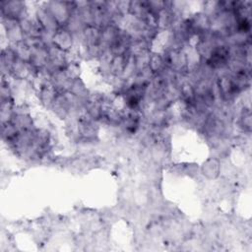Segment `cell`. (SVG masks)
Returning <instances> with one entry per match:
<instances>
[{"mask_svg":"<svg viewBox=\"0 0 252 252\" xmlns=\"http://www.w3.org/2000/svg\"><path fill=\"white\" fill-rule=\"evenodd\" d=\"M72 79L68 76L65 69L57 71L51 75L50 83L58 94H64L70 91L72 85Z\"/></svg>","mask_w":252,"mask_h":252,"instance_id":"obj_11","label":"cell"},{"mask_svg":"<svg viewBox=\"0 0 252 252\" xmlns=\"http://www.w3.org/2000/svg\"><path fill=\"white\" fill-rule=\"evenodd\" d=\"M129 5H130V1H125V0H120V1H116V7L118 12L123 15V16H128L129 13Z\"/></svg>","mask_w":252,"mask_h":252,"instance_id":"obj_25","label":"cell"},{"mask_svg":"<svg viewBox=\"0 0 252 252\" xmlns=\"http://www.w3.org/2000/svg\"><path fill=\"white\" fill-rule=\"evenodd\" d=\"M136 74H137V67H136V63H135V58H134V56H132L129 53L128 58H127V62L125 64V67H124V70H123L121 78L124 81H129Z\"/></svg>","mask_w":252,"mask_h":252,"instance_id":"obj_23","label":"cell"},{"mask_svg":"<svg viewBox=\"0 0 252 252\" xmlns=\"http://www.w3.org/2000/svg\"><path fill=\"white\" fill-rule=\"evenodd\" d=\"M234 125H236L237 129L241 133H251L252 129V115H251V108L241 105L238 109L237 115L234 120Z\"/></svg>","mask_w":252,"mask_h":252,"instance_id":"obj_8","label":"cell"},{"mask_svg":"<svg viewBox=\"0 0 252 252\" xmlns=\"http://www.w3.org/2000/svg\"><path fill=\"white\" fill-rule=\"evenodd\" d=\"M0 12H1V17L11 18L19 22L29 17V11H28V6L26 2L19 1V0L1 1Z\"/></svg>","mask_w":252,"mask_h":252,"instance_id":"obj_2","label":"cell"},{"mask_svg":"<svg viewBox=\"0 0 252 252\" xmlns=\"http://www.w3.org/2000/svg\"><path fill=\"white\" fill-rule=\"evenodd\" d=\"M149 68L152 70V72L156 74L161 73L165 68V60L161 54V52H157L153 51L150 57V62H149Z\"/></svg>","mask_w":252,"mask_h":252,"instance_id":"obj_19","label":"cell"},{"mask_svg":"<svg viewBox=\"0 0 252 252\" xmlns=\"http://www.w3.org/2000/svg\"><path fill=\"white\" fill-rule=\"evenodd\" d=\"M50 110L52 111V113L60 120L65 121L68 116L70 115V104L68 99L66 98L65 94H58L55 100L53 101Z\"/></svg>","mask_w":252,"mask_h":252,"instance_id":"obj_10","label":"cell"},{"mask_svg":"<svg viewBox=\"0 0 252 252\" xmlns=\"http://www.w3.org/2000/svg\"><path fill=\"white\" fill-rule=\"evenodd\" d=\"M53 43L65 52H71L75 46V39L71 32L65 28H60L53 36Z\"/></svg>","mask_w":252,"mask_h":252,"instance_id":"obj_9","label":"cell"},{"mask_svg":"<svg viewBox=\"0 0 252 252\" xmlns=\"http://www.w3.org/2000/svg\"><path fill=\"white\" fill-rule=\"evenodd\" d=\"M69 92L83 102L87 103L89 101L91 91L87 88L85 82L82 80L81 77L76 78L72 81V85Z\"/></svg>","mask_w":252,"mask_h":252,"instance_id":"obj_17","label":"cell"},{"mask_svg":"<svg viewBox=\"0 0 252 252\" xmlns=\"http://www.w3.org/2000/svg\"><path fill=\"white\" fill-rule=\"evenodd\" d=\"M220 10V1H205L203 2L202 12L208 16L210 19L215 17Z\"/></svg>","mask_w":252,"mask_h":252,"instance_id":"obj_24","label":"cell"},{"mask_svg":"<svg viewBox=\"0 0 252 252\" xmlns=\"http://www.w3.org/2000/svg\"><path fill=\"white\" fill-rule=\"evenodd\" d=\"M101 30L94 27L90 26L87 27L82 34V41L80 46H93V45H99Z\"/></svg>","mask_w":252,"mask_h":252,"instance_id":"obj_16","label":"cell"},{"mask_svg":"<svg viewBox=\"0 0 252 252\" xmlns=\"http://www.w3.org/2000/svg\"><path fill=\"white\" fill-rule=\"evenodd\" d=\"M188 21L194 36H200L210 32L211 20L202 11L196 12L188 17Z\"/></svg>","mask_w":252,"mask_h":252,"instance_id":"obj_5","label":"cell"},{"mask_svg":"<svg viewBox=\"0 0 252 252\" xmlns=\"http://www.w3.org/2000/svg\"><path fill=\"white\" fill-rule=\"evenodd\" d=\"M1 137L5 144L13 141L20 133L19 129L11 121L1 124Z\"/></svg>","mask_w":252,"mask_h":252,"instance_id":"obj_21","label":"cell"},{"mask_svg":"<svg viewBox=\"0 0 252 252\" xmlns=\"http://www.w3.org/2000/svg\"><path fill=\"white\" fill-rule=\"evenodd\" d=\"M128 55H129V52H127L124 55H116L113 57L109 67V73L111 77L121 78L125 64L127 62Z\"/></svg>","mask_w":252,"mask_h":252,"instance_id":"obj_18","label":"cell"},{"mask_svg":"<svg viewBox=\"0 0 252 252\" xmlns=\"http://www.w3.org/2000/svg\"><path fill=\"white\" fill-rule=\"evenodd\" d=\"M42 5L53 16V18L56 20L61 28H63L67 24L72 14V10L74 9V1L53 0L43 2Z\"/></svg>","mask_w":252,"mask_h":252,"instance_id":"obj_1","label":"cell"},{"mask_svg":"<svg viewBox=\"0 0 252 252\" xmlns=\"http://www.w3.org/2000/svg\"><path fill=\"white\" fill-rule=\"evenodd\" d=\"M11 46L14 48L18 59H21L25 62H30L31 56H32V48L25 41L18 42Z\"/></svg>","mask_w":252,"mask_h":252,"instance_id":"obj_22","label":"cell"},{"mask_svg":"<svg viewBox=\"0 0 252 252\" xmlns=\"http://www.w3.org/2000/svg\"><path fill=\"white\" fill-rule=\"evenodd\" d=\"M120 28L110 24L103 28L101 30L100 33V39H99V47L100 49L103 48H110V46L113 44V42L116 40L119 32H120Z\"/></svg>","mask_w":252,"mask_h":252,"instance_id":"obj_14","label":"cell"},{"mask_svg":"<svg viewBox=\"0 0 252 252\" xmlns=\"http://www.w3.org/2000/svg\"><path fill=\"white\" fill-rule=\"evenodd\" d=\"M131 42H132V38H131L130 34L125 30L121 29L116 40L110 46V49H111L113 55L114 56L124 55L127 52H129Z\"/></svg>","mask_w":252,"mask_h":252,"instance_id":"obj_12","label":"cell"},{"mask_svg":"<svg viewBox=\"0 0 252 252\" xmlns=\"http://www.w3.org/2000/svg\"><path fill=\"white\" fill-rule=\"evenodd\" d=\"M32 48V56L30 63L35 67L37 70L44 68L48 63V51L47 47L41 42L36 45L31 47Z\"/></svg>","mask_w":252,"mask_h":252,"instance_id":"obj_7","label":"cell"},{"mask_svg":"<svg viewBox=\"0 0 252 252\" xmlns=\"http://www.w3.org/2000/svg\"><path fill=\"white\" fill-rule=\"evenodd\" d=\"M200 173L206 179L215 181L220 177V160L217 158H208L200 166Z\"/></svg>","mask_w":252,"mask_h":252,"instance_id":"obj_6","label":"cell"},{"mask_svg":"<svg viewBox=\"0 0 252 252\" xmlns=\"http://www.w3.org/2000/svg\"><path fill=\"white\" fill-rule=\"evenodd\" d=\"M11 122L19 129V131H30L36 128L35 120L31 113H14Z\"/></svg>","mask_w":252,"mask_h":252,"instance_id":"obj_15","label":"cell"},{"mask_svg":"<svg viewBox=\"0 0 252 252\" xmlns=\"http://www.w3.org/2000/svg\"><path fill=\"white\" fill-rule=\"evenodd\" d=\"M180 99L186 103H192L195 98L194 86L186 79L179 85Z\"/></svg>","mask_w":252,"mask_h":252,"instance_id":"obj_20","label":"cell"},{"mask_svg":"<svg viewBox=\"0 0 252 252\" xmlns=\"http://www.w3.org/2000/svg\"><path fill=\"white\" fill-rule=\"evenodd\" d=\"M36 93H37L38 101L46 109H50L53 101L55 100V98L58 94V93L53 88V86L51 85L50 82L43 85L40 89H38L36 91Z\"/></svg>","mask_w":252,"mask_h":252,"instance_id":"obj_13","label":"cell"},{"mask_svg":"<svg viewBox=\"0 0 252 252\" xmlns=\"http://www.w3.org/2000/svg\"><path fill=\"white\" fill-rule=\"evenodd\" d=\"M2 27L5 31V35L8 40V44L13 45L18 42L24 41L25 34L20 27V23L17 20L1 17Z\"/></svg>","mask_w":252,"mask_h":252,"instance_id":"obj_3","label":"cell"},{"mask_svg":"<svg viewBox=\"0 0 252 252\" xmlns=\"http://www.w3.org/2000/svg\"><path fill=\"white\" fill-rule=\"evenodd\" d=\"M34 17L44 32L55 34V32L61 28L53 16L42 4L35 9Z\"/></svg>","mask_w":252,"mask_h":252,"instance_id":"obj_4","label":"cell"}]
</instances>
